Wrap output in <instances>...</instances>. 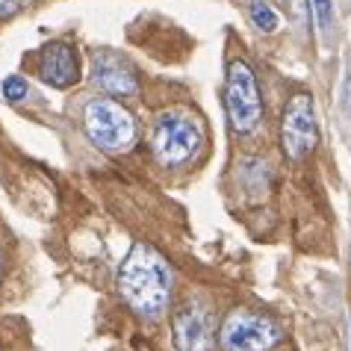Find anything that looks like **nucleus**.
Returning a JSON list of instances; mask_svg holds the SVG:
<instances>
[{"label": "nucleus", "mask_w": 351, "mask_h": 351, "mask_svg": "<svg viewBox=\"0 0 351 351\" xmlns=\"http://www.w3.org/2000/svg\"><path fill=\"white\" fill-rule=\"evenodd\" d=\"M119 292L145 319H160L171 298V269L151 245L136 242L119 271Z\"/></svg>", "instance_id": "obj_1"}, {"label": "nucleus", "mask_w": 351, "mask_h": 351, "mask_svg": "<svg viewBox=\"0 0 351 351\" xmlns=\"http://www.w3.org/2000/svg\"><path fill=\"white\" fill-rule=\"evenodd\" d=\"M83 128L86 136L97 145L101 151L119 154V151H130L136 142V119L115 101H92L83 112Z\"/></svg>", "instance_id": "obj_2"}, {"label": "nucleus", "mask_w": 351, "mask_h": 351, "mask_svg": "<svg viewBox=\"0 0 351 351\" xmlns=\"http://www.w3.org/2000/svg\"><path fill=\"white\" fill-rule=\"evenodd\" d=\"M224 101H228V115L233 130L248 133L254 130L263 119V97L257 89V77L248 62L233 60L228 65V86H224Z\"/></svg>", "instance_id": "obj_3"}, {"label": "nucleus", "mask_w": 351, "mask_h": 351, "mask_svg": "<svg viewBox=\"0 0 351 351\" xmlns=\"http://www.w3.org/2000/svg\"><path fill=\"white\" fill-rule=\"evenodd\" d=\"M280 328L266 316H254L245 310H233L221 325L224 351H269L280 343Z\"/></svg>", "instance_id": "obj_4"}, {"label": "nucleus", "mask_w": 351, "mask_h": 351, "mask_svg": "<svg viewBox=\"0 0 351 351\" xmlns=\"http://www.w3.org/2000/svg\"><path fill=\"white\" fill-rule=\"evenodd\" d=\"M280 139H284V154L289 160H304L319 142L316 128V112H313V97L298 92L289 97L284 121H280Z\"/></svg>", "instance_id": "obj_5"}, {"label": "nucleus", "mask_w": 351, "mask_h": 351, "mask_svg": "<svg viewBox=\"0 0 351 351\" xmlns=\"http://www.w3.org/2000/svg\"><path fill=\"white\" fill-rule=\"evenodd\" d=\"M201 145L198 128L183 115H162L154 128V157L162 165H183Z\"/></svg>", "instance_id": "obj_6"}, {"label": "nucleus", "mask_w": 351, "mask_h": 351, "mask_svg": "<svg viewBox=\"0 0 351 351\" xmlns=\"http://www.w3.org/2000/svg\"><path fill=\"white\" fill-rule=\"evenodd\" d=\"M38 74L47 86L53 89H68L80 80V60H77V51L65 42H53L47 45L42 56H38Z\"/></svg>", "instance_id": "obj_7"}, {"label": "nucleus", "mask_w": 351, "mask_h": 351, "mask_svg": "<svg viewBox=\"0 0 351 351\" xmlns=\"http://www.w3.org/2000/svg\"><path fill=\"white\" fill-rule=\"evenodd\" d=\"M174 348L178 351H210L213 348V325L204 310L183 307L174 316Z\"/></svg>", "instance_id": "obj_8"}, {"label": "nucleus", "mask_w": 351, "mask_h": 351, "mask_svg": "<svg viewBox=\"0 0 351 351\" xmlns=\"http://www.w3.org/2000/svg\"><path fill=\"white\" fill-rule=\"evenodd\" d=\"M95 83L115 97H133L139 92V80H136L133 68L115 53L95 56Z\"/></svg>", "instance_id": "obj_9"}, {"label": "nucleus", "mask_w": 351, "mask_h": 351, "mask_svg": "<svg viewBox=\"0 0 351 351\" xmlns=\"http://www.w3.org/2000/svg\"><path fill=\"white\" fill-rule=\"evenodd\" d=\"M248 15H251V21H254L257 30H263V33H275L278 24H280L278 15H275V9H271L266 0H251Z\"/></svg>", "instance_id": "obj_10"}, {"label": "nucleus", "mask_w": 351, "mask_h": 351, "mask_svg": "<svg viewBox=\"0 0 351 351\" xmlns=\"http://www.w3.org/2000/svg\"><path fill=\"white\" fill-rule=\"evenodd\" d=\"M27 92H30V86H27V80H24V77L12 74V77H6V80H3V97H6L9 104H18V101H24V97H27Z\"/></svg>", "instance_id": "obj_11"}, {"label": "nucleus", "mask_w": 351, "mask_h": 351, "mask_svg": "<svg viewBox=\"0 0 351 351\" xmlns=\"http://www.w3.org/2000/svg\"><path fill=\"white\" fill-rule=\"evenodd\" d=\"M316 18H319V30L322 36H330V27H334V0H313Z\"/></svg>", "instance_id": "obj_12"}, {"label": "nucleus", "mask_w": 351, "mask_h": 351, "mask_svg": "<svg viewBox=\"0 0 351 351\" xmlns=\"http://www.w3.org/2000/svg\"><path fill=\"white\" fill-rule=\"evenodd\" d=\"M27 6V0H0V18H12Z\"/></svg>", "instance_id": "obj_13"}, {"label": "nucleus", "mask_w": 351, "mask_h": 351, "mask_svg": "<svg viewBox=\"0 0 351 351\" xmlns=\"http://www.w3.org/2000/svg\"><path fill=\"white\" fill-rule=\"evenodd\" d=\"M289 9L298 15V21H304V18H307V6H304V0H289Z\"/></svg>", "instance_id": "obj_14"}, {"label": "nucleus", "mask_w": 351, "mask_h": 351, "mask_svg": "<svg viewBox=\"0 0 351 351\" xmlns=\"http://www.w3.org/2000/svg\"><path fill=\"white\" fill-rule=\"evenodd\" d=\"M346 112L351 115V68H348V77H346Z\"/></svg>", "instance_id": "obj_15"}, {"label": "nucleus", "mask_w": 351, "mask_h": 351, "mask_svg": "<svg viewBox=\"0 0 351 351\" xmlns=\"http://www.w3.org/2000/svg\"><path fill=\"white\" fill-rule=\"evenodd\" d=\"M0 271H3V260H0Z\"/></svg>", "instance_id": "obj_16"}]
</instances>
